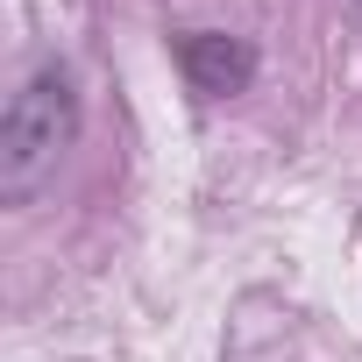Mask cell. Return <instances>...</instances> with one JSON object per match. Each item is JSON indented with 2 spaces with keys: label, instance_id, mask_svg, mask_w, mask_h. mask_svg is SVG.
Instances as JSON below:
<instances>
[{
  "label": "cell",
  "instance_id": "obj_1",
  "mask_svg": "<svg viewBox=\"0 0 362 362\" xmlns=\"http://www.w3.org/2000/svg\"><path fill=\"white\" fill-rule=\"evenodd\" d=\"M78 135V86L64 64L29 71V86L0 114V199H36V185L57 170V156Z\"/></svg>",
  "mask_w": 362,
  "mask_h": 362
},
{
  "label": "cell",
  "instance_id": "obj_2",
  "mask_svg": "<svg viewBox=\"0 0 362 362\" xmlns=\"http://www.w3.org/2000/svg\"><path fill=\"white\" fill-rule=\"evenodd\" d=\"M177 71H185V86L199 100H228L256 78V50L242 36H221V29H192L177 36Z\"/></svg>",
  "mask_w": 362,
  "mask_h": 362
}]
</instances>
